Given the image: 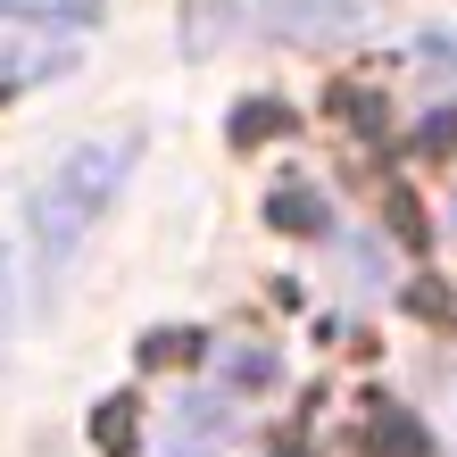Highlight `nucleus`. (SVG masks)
I'll return each mask as SVG.
<instances>
[{
  "mask_svg": "<svg viewBox=\"0 0 457 457\" xmlns=\"http://www.w3.org/2000/svg\"><path fill=\"white\" fill-rule=\"evenodd\" d=\"M0 308H9V275H0Z\"/></svg>",
  "mask_w": 457,
  "mask_h": 457,
  "instance_id": "20e7f679",
  "label": "nucleus"
},
{
  "mask_svg": "<svg viewBox=\"0 0 457 457\" xmlns=\"http://www.w3.org/2000/svg\"><path fill=\"white\" fill-rule=\"evenodd\" d=\"M125 167H133L125 142H84V150H67L59 167H50V183L34 192V241H42L50 258H59L67 241H84L100 225V208H117Z\"/></svg>",
  "mask_w": 457,
  "mask_h": 457,
  "instance_id": "f03ea898",
  "label": "nucleus"
},
{
  "mask_svg": "<svg viewBox=\"0 0 457 457\" xmlns=\"http://www.w3.org/2000/svg\"><path fill=\"white\" fill-rule=\"evenodd\" d=\"M275 374L266 349H225V366L208 383H183L150 424V457H225L250 424V391Z\"/></svg>",
  "mask_w": 457,
  "mask_h": 457,
  "instance_id": "f257e3e1",
  "label": "nucleus"
},
{
  "mask_svg": "<svg viewBox=\"0 0 457 457\" xmlns=\"http://www.w3.org/2000/svg\"><path fill=\"white\" fill-rule=\"evenodd\" d=\"M100 9L109 0H0V17L17 25H100Z\"/></svg>",
  "mask_w": 457,
  "mask_h": 457,
  "instance_id": "7ed1b4c3",
  "label": "nucleus"
}]
</instances>
